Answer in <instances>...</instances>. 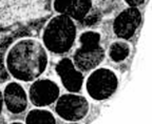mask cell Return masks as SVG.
Instances as JSON below:
<instances>
[{
    "instance_id": "cell-17",
    "label": "cell",
    "mask_w": 152,
    "mask_h": 124,
    "mask_svg": "<svg viewBox=\"0 0 152 124\" xmlns=\"http://www.w3.org/2000/svg\"><path fill=\"white\" fill-rule=\"evenodd\" d=\"M99 1H108V0H99Z\"/></svg>"
},
{
    "instance_id": "cell-15",
    "label": "cell",
    "mask_w": 152,
    "mask_h": 124,
    "mask_svg": "<svg viewBox=\"0 0 152 124\" xmlns=\"http://www.w3.org/2000/svg\"><path fill=\"white\" fill-rule=\"evenodd\" d=\"M10 124H24V123H21V122H12V123Z\"/></svg>"
},
{
    "instance_id": "cell-13",
    "label": "cell",
    "mask_w": 152,
    "mask_h": 124,
    "mask_svg": "<svg viewBox=\"0 0 152 124\" xmlns=\"http://www.w3.org/2000/svg\"><path fill=\"white\" fill-rule=\"evenodd\" d=\"M124 1L130 7H140L146 2V0H124Z\"/></svg>"
},
{
    "instance_id": "cell-11",
    "label": "cell",
    "mask_w": 152,
    "mask_h": 124,
    "mask_svg": "<svg viewBox=\"0 0 152 124\" xmlns=\"http://www.w3.org/2000/svg\"><path fill=\"white\" fill-rule=\"evenodd\" d=\"M108 57L111 59V61L115 63L125 61L128 59V57L131 54V46L126 40H118L114 41L108 50Z\"/></svg>"
},
{
    "instance_id": "cell-8",
    "label": "cell",
    "mask_w": 152,
    "mask_h": 124,
    "mask_svg": "<svg viewBox=\"0 0 152 124\" xmlns=\"http://www.w3.org/2000/svg\"><path fill=\"white\" fill-rule=\"evenodd\" d=\"M55 72L59 77L61 85L68 93H79L85 84V76L74 65L71 58L64 57L55 65Z\"/></svg>"
},
{
    "instance_id": "cell-2",
    "label": "cell",
    "mask_w": 152,
    "mask_h": 124,
    "mask_svg": "<svg viewBox=\"0 0 152 124\" xmlns=\"http://www.w3.org/2000/svg\"><path fill=\"white\" fill-rule=\"evenodd\" d=\"M41 39L48 53L64 55L73 48L77 40L76 21L66 15L57 14L45 24Z\"/></svg>"
},
{
    "instance_id": "cell-10",
    "label": "cell",
    "mask_w": 152,
    "mask_h": 124,
    "mask_svg": "<svg viewBox=\"0 0 152 124\" xmlns=\"http://www.w3.org/2000/svg\"><path fill=\"white\" fill-rule=\"evenodd\" d=\"M53 7L57 14L69 16L76 22H83L92 11L93 0H54Z\"/></svg>"
},
{
    "instance_id": "cell-9",
    "label": "cell",
    "mask_w": 152,
    "mask_h": 124,
    "mask_svg": "<svg viewBox=\"0 0 152 124\" xmlns=\"http://www.w3.org/2000/svg\"><path fill=\"white\" fill-rule=\"evenodd\" d=\"M3 103L7 112L19 115L26 112L28 104V93L18 81L9 82L2 91Z\"/></svg>"
},
{
    "instance_id": "cell-16",
    "label": "cell",
    "mask_w": 152,
    "mask_h": 124,
    "mask_svg": "<svg viewBox=\"0 0 152 124\" xmlns=\"http://www.w3.org/2000/svg\"><path fill=\"white\" fill-rule=\"evenodd\" d=\"M69 124H80L78 122H69Z\"/></svg>"
},
{
    "instance_id": "cell-1",
    "label": "cell",
    "mask_w": 152,
    "mask_h": 124,
    "mask_svg": "<svg viewBox=\"0 0 152 124\" xmlns=\"http://www.w3.org/2000/svg\"><path fill=\"white\" fill-rule=\"evenodd\" d=\"M49 65V53L42 42L34 38L16 41L5 55V67L18 82H33Z\"/></svg>"
},
{
    "instance_id": "cell-14",
    "label": "cell",
    "mask_w": 152,
    "mask_h": 124,
    "mask_svg": "<svg viewBox=\"0 0 152 124\" xmlns=\"http://www.w3.org/2000/svg\"><path fill=\"white\" fill-rule=\"evenodd\" d=\"M3 107H4V103H3V95H2V91L0 89V115L2 114Z\"/></svg>"
},
{
    "instance_id": "cell-7",
    "label": "cell",
    "mask_w": 152,
    "mask_h": 124,
    "mask_svg": "<svg viewBox=\"0 0 152 124\" xmlns=\"http://www.w3.org/2000/svg\"><path fill=\"white\" fill-rule=\"evenodd\" d=\"M142 21V16L140 9L128 6L119 12L114 18L112 30L114 35L118 39L128 41L134 37Z\"/></svg>"
},
{
    "instance_id": "cell-6",
    "label": "cell",
    "mask_w": 152,
    "mask_h": 124,
    "mask_svg": "<svg viewBox=\"0 0 152 124\" xmlns=\"http://www.w3.org/2000/svg\"><path fill=\"white\" fill-rule=\"evenodd\" d=\"M60 96V87L54 80L49 78H38L28 87V101L35 107H48L54 104Z\"/></svg>"
},
{
    "instance_id": "cell-5",
    "label": "cell",
    "mask_w": 152,
    "mask_h": 124,
    "mask_svg": "<svg viewBox=\"0 0 152 124\" xmlns=\"http://www.w3.org/2000/svg\"><path fill=\"white\" fill-rule=\"evenodd\" d=\"M90 103L85 96L78 93L60 95L55 102V112L59 118L68 122H79L87 117Z\"/></svg>"
},
{
    "instance_id": "cell-4",
    "label": "cell",
    "mask_w": 152,
    "mask_h": 124,
    "mask_svg": "<svg viewBox=\"0 0 152 124\" xmlns=\"http://www.w3.org/2000/svg\"><path fill=\"white\" fill-rule=\"evenodd\" d=\"M87 95L94 101H104L111 98L118 88L116 73L107 67H96L91 71L86 83Z\"/></svg>"
},
{
    "instance_id": "cell-12",
    "label": "cell",
    "mask_w": 152,
    "mask_h": 124,
    "mask_svg": "<svg viewBox=\"0 0 152 124\" xmlns=\"http://www.w3.org/2000/svg\"><path fill=\"white\" fill-rule=\"evenodd\" d=\"M24 124H56V118L50 110L35 107L26 114Z\"/></svg>"
},
{
    "instance_id": "cell-3",
    "label": "cell",
    "mask_w": 152,
    "mask_h": 124,
    "mask_svg": "<svg viewBox=\"0 0 152 124\" xmlns=\"http://www.w3.org/2000/svg\"><path fill=\"white\" fill-rule=\"evenodd\" d=\"M100 41V34L95 31H85L78 36V46L75 48L71 59L80 72H91L102 63L107 53Z\"/></svg>"
}]
</instances>
